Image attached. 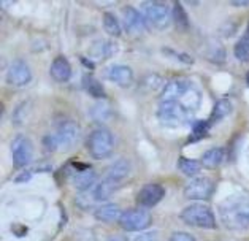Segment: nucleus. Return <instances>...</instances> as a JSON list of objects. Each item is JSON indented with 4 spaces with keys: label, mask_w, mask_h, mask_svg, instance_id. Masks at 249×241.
I'll return each mask as SVG.
<instances>
[{
    "label": "nucleus",
    "mask_w": 249,
    "mask_h": 241,
    "mask_svg": "<svg viewBox=\"0 0 249 241\" xmlns=\"http://www.w3.org/2000/svg\"><path fill=\"white\" fill-rule=\"evenodd\" d=\"M160 102H178L189 111L196 113L202 103V92L194 81L187 78H175L165 83L160 92Z\"/></svg>",
    "instance_id": "f257e3e1"
},
{
    "label": "nucleus",
    "mask_w": 249,
    "mask_h": 241,
    "mask_svg": "<svg viewBox=\"0 0 249 241\" xmlns=\"http://www.w3.org/2000/svg\"><path fill=\"white\" fill-rule=\"evenodd\" d=\"M219 218L229 230L249 228V194L240 192L227 197L219 205Z\"/></svg>",
    "instance_id": "f03ea898"
},
{
    "label": "nucleus",
    "mask_w": 249,
    "mask_h": 241,
    "mask_svg": "<svg viewBox=\"0 0 249 241\" xmlns=\"http://www.w3.org/2000/svg\"><path fill=\"white\" fill-rule=\"evenodd\" d=\"M192 114V111H189L178 102H160L156 111L159 122L170 129L184 127V125L191 124Z\"/></svg>",
    "instance_id": "7ed1b4c3"
},
{
    "label": "nucleus",
    "mask_w": 249,
    "mask_h": 241,
    "mask_svg": "<svg viewBox=\"0 0 249 241\" xmlns=\"http://www.w3.org/2000/svg\"><path fill=\"white\" fill-rule=\"evenodd\" d=\"M179 219L191 227L206 228V230L216 228L214 213H213L210 207H206V205H202V203H194V205H189V207H186L181 211Z\"/></svg>",
    "instance_id": "20e7f679"
},
{
    "label": "nucleus",
    "mask_w": 249,
    "mask_h": 241,
    "mask_svg": "<svg viewBox=\"0 0 249 241\" xmlns=\"http://www.w3.org/2000/svg\"><path fill=\"white\" fill-rule=\"evenodd\" d=\"M114 137L107 127H99L92 130L88 137L89 154L97 160L108 159L114 151Z\"/></svg>",
    "instance_id": "39448f33"
},
{
    "label": "nucleus",
    "mask_w": 249,
    "mask_h": 241,
    "mask_svg": "<svg viewBox=\"0 0 249 241\" xmlns=\"http://www.w3.org/2000/svg\"><path fill=\"white\" fill-rule=\"evenodd\" d=\"M140 8H142V13L144 16V19H146V22L151 24V26L157 30L167 29L170 26V22H172L173 11L170 10L165 3L149 0V2H143L140 5Z\"/></svg>",
    "instance_id": "423d86ee"
},
{
    "label": "nucleus",
    "mask_w": 249,
    "mask_h": 241,
    "mask_svg": "<svg viewBox=\"0 0 249 241\" xmlns=\"http://www.w3.org/2000/svg\"><path fill=\"white\" fill-rule=\"evenodd\" d=\"M153 224V216L144 208L125 209L119 219V225L125 232H144Z\"/></svg>",
    "instance_id": "0eeeda50"
},
{
    "label": "nucleus",
    "mask_w": 249,
    "mask_h": 241,
    "mask_svg": "<svg viewBox=\"0 0 249 241\" xmlns=\"http://www.w3.org/2000/svg\"><path fill=\"white\" fill-rule=\"evenodd\" d=\"M78 137H80V125L76 120L64 118L56 124V130H54L53 141L56 146L60 148H70L76 143Z\"/></svg>",
    "instance_id": "6e6552de"
},
{
    "label": "nucleus",
    "mask_w": 249,
    "mask_h": 241,
    "mask_svg": "<svg viewBox=\"0 0 249 241\" xmlns=\"http://www.w3.org/2000/svg\"><path fill=\"white\" fill-rule=\"evenodd\" d=\"M214 183L206 176L192 178L184 188V197L189 200H208L214 192Z\"/></svg>",
    "instance_id": "1a4fd4ad"
},
{
    "label": "nucleus",
    "mask_w": 249,
    "mask_h": 241,
    "mask_svg": "<svg viewBox=\"0 0 249 241\" xmlns=\"http://www.w3.org/2000/svg\"><path fill=\"white\" fill-rule=\"evenodd\" d=\"M11 155H13V164L18 168L29 165L34 155V146L26 135H16L11 143Z\"/></svg>",
    "instance_id": "9d476101"
},
{
    "label": "nucleus",
    "mask_w": 249,
    "mask_h": 241,
    "mask_svg": "<svg viewBox=\"0 0 249 241\" xmlns=\"http://www.w3.org/2000/svg\"><path fill=\"white\" fill-rule=\"evenodd\" d=\"M165 195V189L160 184H146L138 190L137 194V203L140 205V208H153L157 203H160V200Z\"/></svg>",
    "instance_id": "9b49d317"
},
{
    "label": "nucleus",
    "mask_w": 249,
    "mask_h": 241,
    "mask_svg": "<svg viewBox=\"0 0 249 241\" xmlns=\"http://www.w3.org/2000/svg\"><path fill=\"white\" fill-rule=\"evenodd\" d=\"M32 80V71H30L29 65L24 60H15L10 64V67L7 70V83L10 86L21 87Z\"/></svg>",
    "instance_id": "f8f14e48"
},
{
    "label": "nucleus",
    "mask_w": 249,
    "mask_h": 241,
    "mask_svg": "<svg viewBox=\"0 0 249 241\" xmlns=\"http://www.w3.org/2000/svg\"><path fill=\"white\" fill-rule=\"evenodd\" d=\"M123 21H124L125 29L129 30V32H133V34L143 32V30L146 29V24H148L142 11H138L133 7H129V5L123 8Z\"/></svg>",
    "instance_id": "ddd939ff"
},
{
    "label": "nucleus",
    "mask_w": 249,
    "mask_h": 241,
    "mask_svg": "<svg viewBox=\"0 0 249 241\" xmlns=\"http://www.w3.org/2000/svg\"><path fill=\"white\" fill-rule=\"evenodd\" d=\"M105 78L121 87H129L133 81V71L127 65H111L105 70Z\"/></svg>",
    "instance_id": "4468645a"
},
{
    "label": "nucleus",
    "mask_w": 249,
    "mask_h": 241,
    "mask_svg": "<svg viewBox=\"0 0 249 241\" xmlns=\"http://www.w3.org/2000/svg\"><path fill=\"white\" fill-rule=\"evenodd\" d=\"M124 211L121 209L116 203H102L100 207L94 209V218L105 224H111V222H119L121 216Z\"/></svg>",
    "instance_id": "2eb2a0df"
},
{
    "label": "nucleus",
    "mask_w": 249,
    "mask_h": 241,
    "mask_svg": "<svg viewBox=\"0 0 249 241\" xmlns=\"http://www.w3.org/2000/svg\"><path fill=\"white\" fill-rule=\"evenodd\" d=\"M118 51V45L113 43L110 40H99L92 43L89 50V56L92 60H107L110 59L111 56H114Z\"/></svg>",
    "instance_id": "dca6fc26"
},
{
    "label": "nucleus",
    "mask_w": 249,
    "mask_h": 241,
    "mask_svg": "<svg viewBox=\"0 0 249 241\" xmlns=\"http://www.w3.org/2000/svg\"><path fill=\"white\" fill-rule=\"evenodd\" d=\"M129 174H130V162L125 159H119L118 162H114V164L108 168L105 179L111 181V183L116 186H121L127 179Z\"/></svg>",
    "instance_id": "f3484780"
},
{
    "label": "nucleus",
    "mask_w": 249,
    "mask_h": 241,
    "mask_svg": "<svg viewBox=\"0 0 249 241\" xmlns=\"http://www.w3.org/2000/svg\"><path fill=\"white\" fill-rule=\"evenodd\" d=\"M50 73H51L54 81L65 83V81H69L71 78V65L64 56H59V57H56L53 60Z\"/></svg>",
    "instance_id": "a211bd4d"
},
{
    "label": "nucleus",
    "mask_w": 249,
    "mask_h": 241,
    "mask_svg": "<svg viewBox=\"0 0 249 241\" xmlns=\"http://www.w3.org/2000/svg\"><path fill=\"white\" fill-rule=\"evenodd\" d=\"M95 181H97V174L89 167H83L80 170H76L73 174V186L80 192H86L88 189H90Z\"/></svg>",
    "instance_id": "6ab92c4d"
},
{
    "label": "nucleus",
    "mask_w": 249,
    "mask_h": 241,
    "mask_svg": "<svg viewBox=\"0 0 249 241\" xmlns=\"http://www.w3.org/2000/svg\"><path fill=\"white\" fill-rule=\"evenodd\" d=\"M224 159H226V149L224 148H211L203 154L200 164H202V167L213 170V168L219 167L224 162Z\"/></svg>",
    "instance_id": "aec40b11"
},
{
    "label": "nucleus",
    "mask_w": 249,
    "mask_h": 241,
    "mask_svg": "<svg viewBox=\"0 0 249 241\" xmlns=\"http://www.w3.org/2000/svg\"><path fill=\"white\" fill-rule=\"evenodd\" d=\"M118 188H119V186L113 184L111 181H108V179L103 178L100 183L92 189V198H94L95 202H107L108 198H110L114 194V192H116Z\"/></svg>",
    "instance_id": "412c9836"
},
{
    "label": "nucleus",
    "mask_w": 249,
    "mask_h": 241,
    "mask_svg": "<svg viewBox=\"0 0 249 241\" xmlns=\"http://www.w3.org/2000/svg\"><path fill=\"white\" fill-rule=\"evenodd\" d=\"M232 113V102L229 99H219L213 106V111H211V118H210V125L219 122L224 118H227L229 114Z\"/></svg>",
    "instance_id": "4be33fe9"
},
{
    "label": "nucleus",
    "mask_w": 249,
    "mask_h": 241,
    "mask_svg": "<svg viewBox=\"0 0 249 241\" xmlns=\"http://www.w3.org/2000/svg\"><path fill=\"white\" fill-rule=\"evenodd\" d=\"M102 24H103V29L108 35L111 37H119L121 32H123V27H121V22L116 17V15H113L111 11H105L102 16Z\"/></svg>",
    "instance_id": "5701e85b"
},
{
    "label": "nucleus",
    "mask_w": 249,
    "mask_h": 241,
    "mask_svg": "<svg viewBox=\"0 0 249 241\" xmlns=\"http://www.w3.org/2000/svg\"><path fill=\"white\" fill-rule=\"evenodd\" d=\"M83 87L86 89V92L89 95H92V97H95V99H105L107 97L103 86L95 80L94 76H90V75H84V78H83Z\"/></svg>",
    "instance_id": "b1692460"
},
{
    "label": "nucleus",
    "mask_w": 249,
    "mask_h": 241,
    "mask_svg": "<svg viewBox=\"0 0 249 241\" xmlns=\"http://www.w3.org/2000/svg\"><path fill=\"white\" fill-rule=\"evenodd\" d=\"M178 168L186 174V176H189L192 179V178H196L197 174L200 173V170H202V164H200L198 160L179 157L178 159Z\"/></svg>",
    "instance_id": "393cba45"
},
{
    "label": "nucleus",
    "mask_w": 249,
    "mask_h": 241,
    "mask_svg": "<svg viewBox=\"0 0 249 241\" xmlns=\"http://www.w3.org/2000/svg\"><path fill=\"white\" fill-rule=\"evenodd\" d=\"M233 54L236 59L241 60V62H249V38L246 35H243V37L235 43Z\"/></svg>",
    "instance_id": "a878e982"
},
{
    "label": "nucleus",
    "mask_w": 249,
    "mask_h": 241,
    "mask_svg": "<svg viewBox=\"0 0 249 241\" xmlns=\"http://www.w3.org/2000/svg\"><path fill=\"white\" fill-rule=\"evenodd\" d=\"M208 130H210V122H206V120H198V122H194L192 134L189 137V143L200 141L206 134H208Z\"/></svg>",
    "instance_id": "bb28decb"
},
{
    "label": "nucleus",
    "mask_w": 249,
    "mask_h": 241,
    "mask_svg": "<svg viewBox=\"0 0 249 241\" xmlns=\"http://www.w3.org/2000/svg\"><path fill=\"white\" fill-rule=\"evenodd\" d=\"M173 17H175V22L178 24L179 29H187L189 27V19H187V15L186 11L183 8V5H181L179 2H176L173 5Z\"/></svg>",
    "instance_id": "cd10ccee"
},
{
    "label": "nucleus",
    "mask_w": 249,
    "mask_h": 241,
    "mask_svg": "<svg viewBox=\"0 0 249 241\" xmlns=\"http://www.w3.org/2000/svg\"><path fill=\"white\" fill-rule=\"evenodd\" d=\"M111 116V110L107 103H97L90 108V118H94L95 120H107Z\"/></svg>",
    "instance_id": "c85d7f7f"
},
{
    "label": "nucleus",
    "mask_w": 249,
    "mask_h": 241,
    "mask_svg": "<svg viewBox=\"0 0 249 241\" xmlns=\"http://www.w3.org/2000/svg\"><path fill=\"white\" fill-rule=\"evenodd\" d=\"M142 87L148 90H157V89L165 87V84H163V80L159 75H148V76H144V80L142 81Z\"/></svg>",
    "instance_id": "c756f323"
},
{
    "label": "nucleus",
    "mask_w": 249,
    "mask_h": 241,
    "mask_svg": "<svg viewBox=\"0 0 249 241\" xmlns=\"http://www.w3.org/2000/svg\"><path fill=\"white\" fill-rule=\"evenodd\" d=\"M206 57H208L211 62H214V64H222L224 59H226V52H224V48L222 46L214 45L208 51V54H206Z\"/></svg>",
    "instance_id": "7c9ffc66"
},
{
    "label": "nucleus",
    "mask_w": 249,
    "mask_h": 241,
    "mask_svg": "<svg viewBox=\"0 0 249 241\" xmlns=\"http://www.w3.org/2000/svg\"><path fill=\"white\" fill-rule=\"evenodd\" d=\"M168 241H197V240L187 232H175L172 237L168 238Z\"/></svg>",
    "instance_id": "2f4dec72"
},
{
    "label": "nucleus",
    "mask_w": 249,
    "mask_h": 241,
    "mask_svg": "<svg viewBox=\"0 0 249 241\" xmlns=\"http://www.w3.org/2000/svg\"><path fill=\"white\" fill-rule=\"evenodd\" d=\"M133 241H159V235H157V232H143Z\"/></svg>",
    "instance_id": "473e14b6"
},
{
    "label": "nucleus",
    "mask_w": 249,
    "mask_h": 241,
    "mask_svg": "<svg viewBox=\"0 0 249 241\" xmlns=\"http://www.w3.org/2000/svg\"><path fill=\"white\" fill-rule=\"evenodd\" d=\"M30 176H32V173H29V172H24V173H21L19 176H16V183H24V181H29L30 179Z\"/></svg>",
    "instance_id": "72a5a7b5"
},
{
    "label": "nucleus",
    "mask_w": 249,
    "mask_h": 241,
    "mask_svg": "<svg viewBox=\"0 0 249 241\" xmlns=\"http://www.w3.org/2000/svg\"><path fill=\"white\" fill-rule=\"evenodd\" d=\"M232 5H235V7H246V5H249V2L246 0V2H230Z\"/></svg>",
    "instance_id": "f704fd0d"
},
{
    "label": "nucleus",
    "mask_w": 249,
    "mask_h": 241,
    "mask_svg": "<svg viewBox=\"0 0 249 241\" xmlns=\"http://www.w3.org/2000/svg\"><path fill=\"white\" fill-rule=\"evenodd\" d=\"M110 241H127L125 238H123V237H111L110 238Z\"/></svg>",
    "instance_id": "c9c22d12"
},
{
    "label": "nucleus",
    "mask_w": 249,
    "mask_h": 241,
    "mask_svg": "<svg viewBox=\"0 0 249 241\" xmlns=\"http://www.w3.org/2000/svg\"><path fill=\"white\" fill-rule=\"evenodd\" d=\"M245 35L249 38V24H248V29H246V34H245Z\"/></svg>",
    "instance_id": "e433bc0d"
},
{
    "label": "nucleus",
    "mask_w": 249,
    "mask_h": 241,
    "mask_svg": "<svg viewBox=\"0 0 249 241\" xmlns=\"http://www.w3.org/2000/svg\"><path fill=\"white\" fill-rule=\"evenodd\" d=\"M246 83H248V86H249V71H248V75H246Z\"/></svg>",
    "instance_id": "4c0bfd02"
}]
</instances>
